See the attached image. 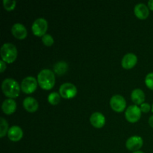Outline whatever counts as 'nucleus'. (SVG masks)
<instances>
[{
	"label": "nucleus",
	"mask_w": 153,
	"mask_h": 153,
	"mask_svg": "<svg viewBox=\"0 0 153 153\" xmlns=\"http://www.w3.org/2000/svg\"><path fill=\"white\" fill-rule=\"evenodd\" d=\"M37 82L43 89H51L54 86L55 82L54 72L49 69H43L40 70L37 75Z\"/></svg>",
	"instance_id": "f257e3e1"
},
{
	"label": "nucleus",
	"mask_w": 153,
	"mask_h": 153,
	"mask_svg": "<svg viewBox=\"0 0 153 153\" xmlns=\"http://www.w3.org/2000/svg\"><path fill=\"white\" fill-rule=\"evenodd\" d=\"M1 89L6 97L15 98L18 97L20 91V88L16 80L13 79H5L1 83Z\"/></svg>",
	"instance_id": "f03ea898"
},
{
	"label": "nucleus",
	"mask_w": 153,
	"mask_h": 153,
	"mask_svg": "<svg viewBox=\"0 0 153 153\" xmlns=\"http://www.w3.org/2000/svg\"><path fill=\"white\" fill-rule=\"evenodd\" d=\"M1 58L7 63H12L17 57V49L16 46L10 43H5L0 49Z\"/></svg>",
	"instance_id": "7ed1b4c3"
},
{
	"label": "nucleus",
	"mask_w": 153,
	"mask_h": 153,
	"mask_svg": "<svg viewBox=\"0 0 153 153\" xmlns=\"http://www.w3.org/2000/svg\"><path fill=\"white\" fill-rule=\"evenodd\" d=\"M48 28V22L44 18H37L33 22L31 25V30H32L34 34L38 37H43L46 34V30Z\"/></svg>",
	"instance_id": "20e7f679"
},
{
	"label": "nucleus",
	"mask_w": 153,
	"mask_h": 153,
	"mask_svg": "<svg viewBox=\"0 0 153 153\" xmlns=\"http://www.w3.org/2000/svg\"><path fill=\"white\" fill-rule=\"evenodd\" d=\"M60 95L66 99H70L74 97L77 94V88L73 84L66 82L62 84L59 88Z\"/></svg>",
	"instance_id": "39448f33"
},
{
	"label": "nucleus",
	"mask_w": 153,
	"mask_h": 153,
	"mask_svg": "<svg viewBox=\"0 0 153 153\" xmlns=\"http://www.w3.org/2000/svg\"><path fill=\"white\" fill-rule=\"evenodd\" d=\"M37 80L34 77L27 76L21 82V90L25 94H31L37 88Z\"/></svg>",
	"instance_id": "423d86ee"
},
{
	"label": "nucleus",
	"mask_w": 153,
	"mask_h": 153,
	"mask_svg": "<svg viewBox=\"0 0 153 153\" xmlns=\"http://www.w3.org/2000/svg\"><path fill=\"white\" fill-rule=\"evenodd\" d=\"M126 118L131 123L137 122L141 116V110L137 105H131L126 110Z\"/></svg>",
	"instance_id": "0eeeda50"
},
{
	"label": "nucleus",
	"mask_w": 153,
	"mask_h": 153,
	"mask_svg": "<svg viewBox=\"0 0 153 153\" xmlns=\"http://www.w3.org/2000/svg\"><path fill=\"white\" fill-rule=\"evenodd\" d=\"M110 105L112 109L115 111L120 112L125 109L126 106V102L124 97L120 94H115L111 98Z\"/></svg>",
	"instance_id": "6e6552de"
},
{
	"label": "nucleus",
	"mask_w": 153,
	"mask_h": 153,
	"mask_svg": "<svg viewBox=\"0 0 153 153\" xmlns=\"http://www.w3.org/2000/svg\"><path fill=\"white\" fill-rule=\"evenodd\" d=\"M143 140L141 137L137 135L131 136L128 137L126 143V146L128 148V149L131 151H138V149L143 146Z\"/></svg>",
	"instance_id": "1a4fd4ad"
},
{
	"label": "nucleus",
	"mask_w": 153,
	"mask_h": 153,
	"mask_svg": "<svg viewBox=\"0 0 153 153\" xmlns=\"http://www.w3.org/2000/svg\"><path fill=\"white\" fill-rule=\"evenodd\" d=\"M11 33L15 37L18 39H24L27 36L26 28L19 22L12 25Z\"/></svg>",
	"instance_id": "9d476101"
},
{
	"label": "nucleus",
	"mask_w": 153,
	"mask_h": 153,
	"mask_svg": "<svg viewBox=\"0 0 153 153\" xmlns=\"http://www.w3.org/2000/svg\"><path fill=\"white\" fill-rule=\"evenodd\" d=\"M91 124L96 128H101L105 123V117L100 112H94L90 117Z\"/></svg>",
	"instance_id": "9b49d317"
},
{
	"label": "nucleus",
	"mask_w": 153,
	"mask_h": 153,
	"mask_svg": "<svg viewBox=\"0 0 153 153\" xmlns=\"http://www.w3.org/2000/svg\"><path fill=\"white\" fill-rule=\"evenodd\" d=\"M137 61V58L134 53H127L123 56L122 59V66L126 69L132 68Z\"/></svg>",
	"instance_id": "f8f14e48"
},
{
	"label": "nucleus",
	"mask_w": 153,
	"mask_h": 153,
	"mask_svg": "<svg viewBox=\"0 0 153 153\" xmlns=\"http://www.w3.org/2000/svg\"><path fill=\"white\" fill-rule=\"evenodd\" d=\"M134 13L139 19H146L149 14V7L143 3H138L134 6Z\"/></svg>",
	"instance_id": "ddd939ff"
},
{
	"label": "nucleus",
	"mask_w": 153,
	"mask_h": 153,
	"mask_svg": "<svg viewBox=\"0 0 153 153\" xmlns=\"http://www.w3.org/2000/svg\"><path fill=\"white\" fill-rule=\"evenodd\" d=\"M22 135H23V131L22 128L18 126H12L7 131V136L9 139L13 141L19 140L22 137Z\"/></svg>",
	"instance_id": "4468645a"
},
{
	"label": "nucleus",
	"mask_w": 153,
	"mask_h": 153,
	"mask_svg": "<svg viewBox=\"0 0 153 153\" xmlns=\"http://www.w3.org/2000/svg\"><path fill=\"white\" fill-rule=\"evenodd\" d=\"M1 108L2 111L6 114H11L16 111V103L14 100L11 98L7 99L4 100L1 105Z\"/></svg>",
	"instance_id": "2eb2a0df"
},
{
	"label": "nucleus",
	"mask_w": 153,
	"mask_h": 153,
	"mask_svg": "<svg viewBox=\"0 0 153 153\" xmlns=\"http://www.w3.org/2000/svg\"><path fill=\"white\" fill-rule=\"evenodd\" d=\"M22 105L25 110L29 112H34L38 108V102L35 99L31 97H28L24 99Z\"/></svg>",
	"instance_id": "dca6fc26"
},
{
	"label": "nucleus",
	"mask_w": 153,
	"mask_h": 153,
	"mask_svg": "<svg viewBox=\"0 0 153 153\" xmlns=\"http://www.w3.org/2000/svg\"><path fill=\"white\" fill-rule=\"evenodd\" d=\"M131 98L135 105H141L145 100V94L141 89L136 88L131 91Z\"/></svg>",
	"instance_id": "f3484780"
},
{
	"label": "nucleus",
	"mask_w": 153,
	"mask_h": 153,
	"mask_svg": "<svg viewBox=\"0 0 153 153\" xmlns=\"http://www.w3.org/2000/svg\"><path fill=\"white\" fill-rule=\"evenodd\" d=\"M54 72L58 76L64 74L67 71L68 69V64L65 61H59L54 65Z\"/></svg>",
	"instance_id": "a211bd4d"
},
{
	"label": "nucleus",
	"mask_w": 153,
	"mask_h": 153,
	"mask_svg": "<svg viewBox=\"0 0 153 153\" xmlns=\"http://www.w3.org/2000/svg\"><path fill=\"white\" fill-rule=\"evenodd\" d=\"M60 100V94L57 92H52L48 96V102L52 105H57L59 103Z\"/></svg>",
	"instance_id": "6ab92c4d"
},
{
	"label": "nucleus",
	"mask_w": 153,
	"mask_h": 153,
	"mask_svg": "<svg viewBox=\"0 0 153 153\" xmlns=\"http://www.w3.org/2000/svg\"><path fill=\"white\" fill-rule=\"evenodd\" d=\"M8 130V123L4 118L1 117L0 118V137H4Z\"/></svg>",
	"instance_id": "aec40b11"
},
{
	"label": "nucleus",
	"mask_w": 153,
	"mask_h": 153,
	"mask_svg": "<svg viewBox=\"0 0 153 153\" xmlns=\"http://www.w3.org/2000/svg\"><path fill=\"white\" fill-rule=\"evenodd\" d=\"M16 1L15 0H3V4L6 10H11L16 6Z\"/></svg>",
	"instance_id": "412c9836"
},
{
	"label": "nucleus",
	"mask_w": 153,
	"mask_h": 153,
	"mask_svg": "<svg viewBox=\"0 0 153 153\" xmlns=\"http://www.w3.org/2000/svg\"><path fill=\"white\" fill-rule=\"evenodd\" d=\"M42 41L46 46H52L54 43V39L51 34H46L42 37Z\"/></svg>",
	"instance_id": "4be33fe9"
},
{
	"label": "nucleus",
	"mask_w": 153,
	"mask_h": 153,
	"mask_svg": "<svg viewBox=\"0 0 153 153\" xmlns=\"http://www.w3.org/2000/svg\"><path fill=\"white\" fill-rule=\"evenodd\" d=\"M145 83L149 89L153 90V73H149L145 78Z\"/></svg>",
	"instance_id": "5701e85b"
},
{
	"label": "nucleus",
	"mask_w": 153,
	"mask_h": 153,
	"mask_svg": "<svg viewBox=\"0 0 153 153\" xmlns=\"http://www.w3.org/2000/svg\"><path fill=\"white\" fill-rule=\"evenodd\" d=\"M150 108L151 106L149 103L143 102L140 105V110H141V111L144 112V113H147L148 111H149Z\"/></svg>",
	"instance_id": "b1692460"
},
{
	"label": "nucleus",
	"mask_w": 153,
	"mask_h": 153,
	"mask_svg": "<svg viewBox=\"0 0 153 153\" xmlns=\"http://www.w3.org/2000/svg\"><path fill=\"white\" fill-rule=\"evenodd\" d=\"M0 64H1V73H2L4 70V69L6 68L5 63H4V61H3V60H1V61H0Z\"/></svg>",
	"instance_id": "393cba45"
},
{
	"label": "nucleus",
	"mask_w": 153,
	"mask_h": 153,
	"mask_svg": "<svg viewBox=\"0 0 153 153\" xmlns=\"http://www.w3.org/2000/svg\"><path fill=\"white\" fill-rule=\"evenodd\" d=\"M148 7H149V9L153 10V0H149L148 1Z\"/></svg>",
	"instance_id": "a878e982"
},
{
	"label": "nucleus",
	"mask_w": 153,
	"mask_h": 153,
	"mask_svg": "<svg viewBox=\"0 0 153 153\" xmlns=\"http://www.w3.org/2000/svg\"><path fill=\"white\" fill-rule=\"evenodd\" d=\"M149 124L150 126L153 127V115H152V116L149 118Z\"/></svg>",
	"instance_id": "bb28decb"
},
{
	"label": "nucleus",
	"mask_w": 153,
	"mask_h": 153,
	"mask_svg": "<svg viewBox=\"0 0 153 153\" xmlns=\"http://www.w3.org/2000/svg\"><path fill=\"white\" fill-rule=\"evenodd\" d=\"M132 153H144L143 152H142V151H135V152H132Z\"/></svg>",
	"instance_id": "cd10ccee"
},
{
	"label": "nucleus",
	"mask_w": 153,
	"mask_h": 153,
	"mask_svg": "<svg viewBox=\"0 0 153 153\" xmlns=\"http://www.w3.org/2000/svg\"><path fill=\"white\" fill-rule=\"evenodd\" d=\"M152 111H153V104H152Z\"/></svg>",
	"instance_id": "c85d7f7f"
}]
</instances>
